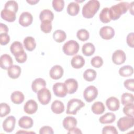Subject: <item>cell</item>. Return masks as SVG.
I'll use <instances>...</instances> for the list:
<instances>
[{"instance_id": "obj_1", "label": "cell", "mask_w": 134, "mask_h": 134, "mask_svg": "<svg viewBox=\"0 0 134 134\" xmlns=\"http://www.w3.org/2000/svg\"><path fill=\"white\" fill-rule=\"evenodd\" d=\"M129 4L128 2H121L110 7L109 9L110 19L114 20L119 19L121 15L127 12Z\"/></svg>"}, {"instance_id": "obj_2", "label": "cell", "mask_w": 134, "mask_h": 134, "mask_svg": "<svg viewBox=\"0 0 134 134\" xmlns=\"http://www.w3.org/2000/svg\"><path fill=\"white\" fill-rule=\"evenodd\" d=\"M99 2L97 0H91L87 2L83 7L82 15L86 18H92L99 10Z\"/></svg>"}, {"instance_id": "obj_3", "label": "cell", "mask_w": 134, "mask_h": 134, "mask_svg": "<svg viewBox=\"0 0 134 134\" xmlns=\"http://www.w3.org/2000/svg\"><path fill=\"white\" fill-rule=\"evenodd\" d=\"M84 106L85 104L81 100L77 98L71 99L68 103L66 113L76 115L77 111Z\"/></svg>"}, {"instance_id": "obj_4", "label": "cell", "mask_w": 134, "mask_h": 134, "mask_svg": "<svg viewBox=\"0 0 134 134\" xmlns=\"http://www.w3.org/2000/svg\"><path fill=\"white\" fill-rule=\"evenodd\" d=\"M79 48V44L77 41L74 40H70L64 44L62 50L65 54L73 55L78 52Z\"/></svg>"}, {"instance_id": "obj_5", "label": "cell", "mask_w": 134, "mask_h": 134, "mask_svg": "<svg viewBox=\"0 0 134 134\" xmlns=\"http://www.w3.org/2000/svg\"><path fill=\"white\" fill-rule=\"evenodd\" d=\"M134 124L133 117L128 116L122 117L118 120L117 125L121 131H125L133 127Z\"/></svg>"}, {"instance_id": "obj_6", "label": "cell", "mask_w": 134, "mask_h": 134, "mask_svg": "<svg viewBox=\"0 0 134 134\" xmlns=\"http://www.w3.org/2000/svg\"><path fill=\"white\" fill-rule=\"evenodd\" d=\"M98 95V90L97 88L93 85L87 86L84 90L83 96L85 100L88 103L94 100Z\"/></svg>"}, {"instance_id": "obj_7", "label": "cell", "mask_w": 134, "mask_h": 134, "mask_svg": "<svg viewBox=\"0 0 134 134\" xmlns=\"http://www.w3.org/2000/svg\"><path fill=\"white\" fill-rule=\"evenodd\" d=\"M37 98L42 105L48 104L51 99V94L50 91L44 87L39 90L37 93Z\"/></svg>"}, {"instance_id": "obj_8", "label": "cell", "mask_w": 134, "mask_h": 134, "mask_svg": "<svg viewBox=\"0 0 134 134\" xmlns=\"http://www.w3.org/2000/svg\"><path fill=\"white\" fill-rule=\"evenodd\" d=\"M53 91L54 95L59 97H64L68 93V89L65 83L58 82L53 85Z\"/></svg>"}, {"instance_id": "obj_9", "label": "cell", "mask_w": 134, "mask_h": 134, "mask_svg": "<svg viewBox=\"0 0 134 134\" xmlns=\"http://www.w3.org/2000/svg\"><path fill=\"white\" fill-rule=\"evenodd\" d=\"M99 35L102 38L105 40H109L115 35V30L110 26H104L99 30Z\"/></svg>"}, {"instance_id": "obj_10", "label": "cell", "mask_w": 134, "mask_h": 134, "mask_svg": "<svg viewBox=\"0 0 134 134\" xmlns=\"http://www.w3.org/2000/svg\"><path fill=\"white\" fill-rule=\"evenodd\" d=\"M33 20L32 15L28 12H24L21 14L19 18V23L23 27L30 26Z\"/></svg>"}, {"instance_id": "obj_11", "label": "cell", "mask_w": 134, "mask_h": 134, "mask_svg": "<svg viewBox=\"0 0 134 134\" xmlns=\"http://www.w3.org/2000/svg\"><path fill=\"white\" fill-rule=\"evenodd\" d=\"M111 59L113 63L115 64L120 65L125 62L126 55L122 50H117L113 53Z\"/></svg>"}, {"instance_id": "obj_12", "label": "cell", "mask_w": 134, "mask_h": 134, "mask_svg": "<svg viewBox=\"0 0 134 134\" xmlns=\"http://www.w3.org/2000/svg\"><path fill=\"white\" fill-rule=\"evenodd\" d=\"M16 123V119L13 116H9L7 117L3 122V128L7 132H10L13 131Z\"/></svg>"}, {"instance_id": "obj_13", "label": "cell", "mask_w": 134, "mask_h": 134, "mask_svg": "<svg viewBox=\"0 0 134 134\" xmlns=\"http://www.w3.org/2000/svg\"><path fill=\"white\" fill-rule=\"evenodd\" d=\"M50 76L54 80H58L61 78L63 75V69L61 66L55 65L52 67L49 72Z\"/></svg>"}, {"instance_id": "obj_14", "label": "cell", "mask_w": 134, "mask_h": 134, "mask_svg": "<svg viewBox=\"0 0 134 134\" xmlns=\"http://www.w3.org/2000/svg\"><path fill=\"white\" fill-rule=\"evenodd\" d=\"M38 107V104L33 99H30L25 103L24 107V110L26 113L31 115L37 111Z\"/></svg>"}, {"instance_id": "obj_15", "label": "cell", "mask_w": 134, "mask_h": 134, "mask_svg": "<svg viewBox=\"0 0 134 134\" xmlns=\"http://www.w3.org/2000/svg\"><path fill=\"white\" fill-rule=\"evenodd\" d=\"M10 50L15 57L25 52L22 43L18 41H14L12 43L10 47Z\"/></svg>"}, {"instance_id": "obj_16", "label": "cell", "mask_w": 134, "mask_h": 134, "mask_svg": "<svg viewBox=\"0 0 134 134\" xmlns=\"http://www.w3.org/2000/svg\"><path fill=\"white\" fill-rule=\"evenodd\" d=\"M13 59L9 55L7 54H4L1 56L0 64L2 69L5 70L8 69L13 65Z\"/></svg>"}, {"instance_id": "obj_17", "label": "cell", "mask_w": 134, "mask_h": 134, "mask_svg": "<svg viewBox=\"0 0 134 134\" xmlns=\"http://www.w3.org/2000/svg\"><path fill=\"white\" fill-rule=\"evenodd\" d=\"M64 83L68 89V93L72 94L77 91L78 83L76 80L74 79H68L65 81Z\"/></svg>"}, {"instance_id": "obj_18", "label": "cell", "mask_w": 134, "mask_h": 134, "mask_svg": "<svg viewBox=\"0 0 134 134\" xmlns=\"http://www.w3.org/2000/svg\"><path fill=\"white\" fill-rule=\"evenodd\" d=\"M106 105L108 109L111 111H116L118 110L120 103L118 98L115 97H110L106 101Z\"/></svg>"}, {"instance_id": "obj_19", "label": "cell", "mask_w": 134, "mask_h": 134, "mask_svg": "<svg viewBox=\"0 0 134 134\" xmlns=\"http://www.w3.org/2000/svg\"><path fill=\"white\" fill-rule=\"evenodd\" d=\"M1 16L3 19L8 22H13L16 19V13L4 8L1 11Z\"/></svg>"}, {"instance_id": "obj_20", "label": "cell", "mask_w": 134, "mask_h": 134, "mask_svg": "<svg viewBox=\"0 0 134 134\" xmlns=\"http://www.w3.org/2000/svg\"><path fill=\"white\" fill-rule=\"evenodd\" d=\"M34 124L33 120L28 116H23L18 121V125L24 129H29L32 127Z\"/></svg>"}, {"instance_id": "obj_21", "label": "cell", "mask_w": 134, "mask_h": 134, "mask_svg": "<svg viewBox=\"0 0 134 134\" xmlns=\"http://www.w3.org/2000/svg\"><path fill=\"white\" fill-rule=\"evenodd\" d=\"M46 86V82L45 80L42 78H38L32 82L31 88L34 92L37 93L39 90L45 87Z\"/></svg>"}, {"instance_id": "obj_22", "label": "cell", "mask_w": 134, "mask_h": 134, "mask_svg": "<svg viewBox=\"0 0 134 134\" xmlns=\"http://www.w3.org/2000/svg\"><path fill=\"white\" fill-rule=\"evenodd\" d=\"M21 68L17 65H12L7 69V74L9 77L16 79L19 77L21 74Z\"/></svg>"}, {"instance_id": "obj_23", "label": "cell", "mask_w": 134, "mask_h": 134, "mask_svg": "<svg viewBox=\"0 0 134 134\" xmlns=\"http://www.w3.org/2000/svg\"><path fill=\"white\" fill-rule=\"evenodd\" d=\"M62 125L65 129L69 130V129L75 127L76 126L77 120L73 117L68 116L63 119Z\"/></svg>"}, {"instance_id": "obj_24", "label": "cell", "mask_w": 134, "mask_h": 134, "mask_svg": "<svg viewBox=\"0 0 134 134\" xmlns=\"http://www.w3.org/2000/svg\"><path fill=\"white\" fill-rule=\"evenodd\" d=\"M71 64L73 68L80 69L82 68L85 64V60L82 56L77 55L72 58Z\"/></svg>"}, {"instance_id": "obj_25", "label": "cell", "mask_w": 134, "mask_h": 134, "mask_svg": "<svg viewBox=\"0 0 134 134\" xmlns=\"http://www.w3.org/2000/svg\"><path fill=\"white\" fill-rule=\"evenodd\" d=\"M23 42L24 47L29 51H32L36 48V43L35 38L32 37L28 36L26 37L24 39Z\"/></svg>"}, {"instance_id": "obj_26", "label": "cell", "mask_w": 134, "mask_h": 134, "mask_svg": "<svg viewBox=\"0 0 134 134\" xmlns=\"http://www.w3.org/2000/svg\"><path fill=\"white\" fill-rule=\"evenodd\" d=\"M51 108L54 114H60L64 111V105L62 102L59 100H55L52 103Z\"/></svg>"}, {"instance_id": "obj_27", "label": "cell", "mask_w": 134, "mask_h": 134, "mask_svg": "<svg viewBox=\"0 0 134 134\" xmlns=\"http://www.w3.org/2000/svg\"><path fill=\"white\" fill-rule=\"evenodd\" d=\"M95 51L94 45L90 42L84 44L82 48V51L85 56H91L93 55Z\"/></svg>"}, {"instance_id": "obj_28", "label": "cell", "mask_w": 134, "mask_h": 134, "mask_svg": "<svg viewBox=\"0 0 134 134\" xmlns=\"http://www.w3.org/2000/svg\"><path fill=\"white\" fill-rule=\"evenodd\" d=\"M116 116L113 113H107L99 118V121L103 124H111L115 121Z\"/></svg>"}, {"instance_id": "obj_29", "label": "cell", "mask_w": 134, "mask_h": 134, "mask_svg": "<svg viewBox=\"0 0 134 134\" xmlns=\"http://www.w3.org/2000/svg\"><path fill=\"white\" fill-rule=\"evenodd\" d=\"M24 95L20 91H15L13 92L10 96L12 102L15 104H20L24 100Z\"/></svg>"}, {"instance_id": "obj_30", "label": "cell", "mask_w": 134, "mask_h": 134, "mask_svg": "<svg viewBox=\"0 0 134 134\" xmlns=\"http://www.w3.org/2000/svg\"><path fill=\"white\" fill-rule=\"evenodd\" d=\"M80 11V6L78 3L72 2L69 4L67 7V13L69 15L74 16L78 14Z\"/></svg>"}, {"instance_id": "obj_31", "label": "cell", "mask_w": 134, "mask_h": 134, "mask_svg": "<svg viewBox=\"0 0 134 134\" xmlns=\"http://www.w3.org/2000/svg\"><path fill=\"white\" fill-rule=\"evenodd\" d=\"M91 109L94 114L96 115H100L105 111V107L102 102H96L92 105Z\"/></svg>"}, {"instance_id": "obj_32", "label": "cell", "mask_w": 134, "mask_h": 134, "mask_svg": "<svg viewBox=\"0 0 134 134\" xmlns=\"http://www.w3.org/2000/svg\"><path fill=\"white\" fill-rule=\"evenodd\" d=\"M39 18L41 21L50 20L52 21L54 18V15L52 11L49 9H43L39 15Z\"/></svg>"}, {"instance_id": "obj_33", "label": "cell", "mask_w": 134, "mask_h": 134, "mask_svg": "<svg viewBox=\"0 0 134 134\" xmlns=\"http://www.w3.org/2000/svg\"><path fill=\"white\" fill-rule=\"evenodd\" d=\"M99 19L103 23H108L110 21L109 10L108 7H105L102 10L99 14Z\"/></svg>"}, {"instance_id": "obj_34", "label": "cell", "mask_w": 134, "mask_h": 134, "mask_svg": "<svg viewBox=\"0 0 134 134\" xmlns=\"http://www.w3.org/2000/svg\"><path fill=\"white\" fill-rule=\"evenodd\" d=\"M133 73V68L130 65H124L119 70V74L123 77L131 76Z\"/></svg>"}, {"instance_id": "obj_35", "label": "cell", "mask_w": 134, "mask_h": 134, "mask_svg": "<svg viewBox=\"0 0 134 134\" xmlns=\"http://www.w3.org/2000/svg\"><path fill=\"white\" fill-rule=\"evenodd\" d=\"M53 38L56 42L60 43L66 39V35L63 30H57L53 34Z\"/></svg>"}, {"instance_id": "obj_36", "label": "cell", "mask_w": 134, "mask_h": 134, "mask_svg": "<svg viewBox=\"0 0 134 134\" xmlns=\"http://www.w3.org/2000/svg\"><path fill=\"white\" fill-rule=\"evenodd\" d=\"M97 75L96 72L92 69H88L85 71L83 73L84 79L88 82H92L94 81Z\"/></svg>"}, {"instance_id": "obj_37", "label": "cell", "mask_w": 134, "mask_h": 134, "mask_svg": "<svg viewBox=\"0 0 134 134\" xmlns=\"http://www.w3.org/2000/svg\"><path fill=\"white\" fill-rule=\"evenodd\" d=\"M134 97L133 95L129 93H123L121 97V104L125 106L128 104L133 103Z\"/></svg>"}, {"instance_id": "obj_38", "label": "cell", "mask_w": 134, "mask_h": 134, "mask_svg": "<svg viewBox=\"0 0 134 134\" xmlns=\"http://www.w3.org/2000/svg\"><path fill=\"white\" fill-rule=\"evenodd\" d=\"M52 21L43 20L41 21L40 28L44 33H49L52 30Z\"/></svg>"}, {"instance_id": "obj_39", "label": "cell", "mask_w": 134, "mask_h": 134, "mask_svg": "<svg viewBox=\"0 0 134 134\" xmlns=\"http://www.w3.org/2000/svg\"><path fill=\"white\" fill-rule=\"evenodd\" d=\"M76 37L80 40L84 41L88 39L90 35L87 30L85 29H81L77 31L76 33Z\"/></svg>"}, {"instance_id": "obj_40", "label": "cell", "mask_w": 134, "mask_h": 134, "mask_svg": "<svg viewBox=\"0 0 134 134\" xmlns=\"http://www.w3.org/2000/svg\"><path fill=\"white\" fill-rule=\"evenodd\" d=\"M4 8L10 10L16 13L18 9V4L15 1H8L5 3Z\"/></svg>"}, {"instance_id": "obj_41", "label": "cell", "mask_w": 134, "mask_h": 134, "mask_svg": "<svg viewBox=\"0 0 134 134\" xmlns=\"http://www.w3.org/2000/svg\"><path fill=\"white\" fill-rule=\"evenodd\" d=\"M123 113L128 117H133L134 116V104H130L125 106L123 108Z\"/></svg>"}, {"instance_id": "obj_42", "label": "cell", "mask_w": 134, "mask_h": 134, "mask_svg": "<svg viewBox=\"0 0 134 134\" xmlns=\"http://www.w3.org/2000/svg\"><path fill=\"white\" fill-rule=\"evenodd\" d=\"M10 112V106L5 103H2L0 104V116L3 117L7 115Z\"/></svg>"}, {"instance_id": "obj_43", "label": "cell", "mask_w": 134, "mask_h": 134, "mask_svg": "<svg viewBox=\"0 0 134 134\" xmlns=\"http://www.w3.org/2000/svg\"><path fill=\"white\" fill-rule=\"evenodd\" d=\"M53 9L58 12H61L64 6V2L63 0H53L52 2Z\"/></svg>"}, {"instance_id": "obj_44", "label": "cell", "mask_w": 134, "mask_h": 134, "mask_svg": "<svg viewBox=\"0 0 134 134\" xmlns=\"http://www.w3.org/2000/svg\"><path fill=\"white\" fill-rule=\"evenodd\" d=\"M92 65L96 68H99L103 64V59L99 56H95L91 60Z\"/></svg>"}, {"instance_id": "obj_45", "label": "cell", "mask_w": 134, "mask_h": 134, "mask_svg": "<svg viewBox=\"0 0 134 134\" xmlns=\"http://www.w3.org/2000/svg\"><path fill=\"white\" fill-rule=\"evenodd\" d=\"M103 134H117L118 131L116 128L113 126H106L102 129Z\"/></svg>"}, {"instance_id": "obj_46", "label": "cell", "mask_w": 134, "mask_h": 134, "mask_svg": "<svg viewBox=\"0 0 134 134\" xmlns=\"http://www.w3.org/2000/svg\"><path fill=\"white\" fill-rule=\"evenodd\" d=\"M124 86L128 90L133 92L134 91V80L133 79H127L124 82Z\"/></svg>"}, {"instance_id": "obj_47", "label": "cell", "mask_w": 134, "mask_h": 134, "mask_svg": "<svg viewBox=\"0 0 134 134\" xmlns=\"http://www.w3.org/2000/svg\"><path fill=\"white\" fill-rule=\"evenodd\" d=\"M10 41V37L7 33L0 34V43L1 45H6Z\"/></svg>"}, {"instance_id": "obj_48", "label": "cell", "mask_w": 134, "mask_h": 134, "mask_svg": "<svg viewBox=\"0 0 134 134\" xmlns=\"http://www.w3.org/2000/svg\"><path fill=\"white\" fill-rule=\"evenodd\" d=\"M54 132L52 128L51 127L48 126H45L41 127L39 130L40 134H47V133L52 134Z\"/></svg>"}, {"instance_id": "obj_49", "label": "cell", "mask_w": 134, "mask_h": 134, "mask_svg": "<svg viewBox=\"0 0 134 134\" xmlns=\"http://www.w3.org/2000/svg\"><path fill=\"white\" fill-rule=\"evenodd\" d=\"M133 38H134V33L133 32H131V33L129 34L127 37V39H126L127 43L128 45L131 48L134 47Z\"/></svg>"}, {"instance_id": "obj_50", "label": "cell", "mask_w": 134, "mask_h": 134, "mask_svg": "<svg viewBox=\"0 0 134 134\" xmlns=\"http://www.w3.org/2000/svg\"><path fill=\"white\" fill-rule=\"evenodd\" d=\"M27 55L25 52L20 54L19 55L15 57V59L17 61V62L20 63H24L27 60Z\"/></svg>"}, {"instance_id": "obj_51", "label": "cell", "mask_w": 134, "mask_h": 134, "mask_svg": "<svg viewBox=\"0 0 134 134\" xmlns=\"http://www.w3.org/2000/svg\"><path fill=\"white\" fill-rule=\"evenodd\" d=\"M8 31V28L7 26L3 23L0 24V34L7 33Z\"/></svg>"}, {"instance_id": "obj_52", "label": "cell", "mask_w": 134, "mask_h": 134, "mask_svg": "<svg viewBox=\"0 0 134 134\" xmlns=\"http://www.w3.org/2000/svg\"><path fill=\"white\" fill-rule=\"evenodd\" d=\"M68 133H82L81 130L76 127H73L68 130Z\"/></svg>"}, {"instance_id": "obj_53", "label": "cell", "mask_w": 134, "mask_h": 134, "mask_svg": "<svg viewBox=\"0 0 134 134\" xmlns=\"http://www.w3.org/2000/svg\"><path fill=\"white\" fill-rule=\"evenodd\" d=\"M133 2H132L130 4H129V12L130 13L133 15Z\"/></svg>"}, {"instance_id": "obj_54", "label": "cell", "mask_w": 134, "mask_h": 134, "mask_svg": "<svg viewBox=\"0 0 134 134\" xmlns=\"http://www.w3.org/2000/svg\"><path fill=\"white\" fill-rule=\"evenodd\" d=\"M39 2L38 0H35V1H27V2L30 4V5H35L37 3Z\"/></svg>"}]
</instances>
